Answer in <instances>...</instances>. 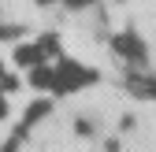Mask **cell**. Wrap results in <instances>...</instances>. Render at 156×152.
Returning a JSON list of instances; mask_svg holds the SVG:
<instances>
[{
  "label": "cell",
  "instance_id": "cell-3",
  "mask_svg": "<svg viewBox=\"0 0 156 152\" xmlns=\"http://www.w3.org/2000/svg\"><path fill=\"white\" fill-rule=\"evenodd\" d=\"M4 115H8V108H4V100H0V119H4Z\"/></svg>",
  "mask_w": 156,
  "mask_h": 152
},
{
  "label": "cell",
  "instance_id": "cell-2",
  "mask_svg": "<svg viewBox=\"0 0 156 152\" xmlns=\"http://www.w3.org/2000/svg\"><path fill=\"white\" fill-rule=\"evenodd\" d=\"M41 60V48H19V63H37Z\"/></svg>",
  "mask_w": 156,
  "mask_h": 152
},
{
  "label": "cell",
  "instance_id": "cell-4",
  "mask_svg": "<svg viewBox=\"0 0 156 152\" xmlns=\"http://www.w3.org/2000/svg\"><path fill=\"white\" fill-rule=\"evenodd\" d=\"M67 4H89V0H67Z\"/></svg>",
  "mask_w": 156,
  "mask_h": 152
},
{
  "label": "cell",
  "instance_id": "cell-1",
  "mask_svg": "<svg viewBox=\"0 0 156 152\" xmlns=\"http://www.w3.org/2000/svg\"><path fill=\"white\" fill-rule=\"evenodd\" d=\"M112 45H115V52H119V56H126V60H134V63L145 60V48H141V41H138L134 33H119Z\"/></svg>",
  "mask_w": 156,
  "mask_h": 152
}]
</instances>
